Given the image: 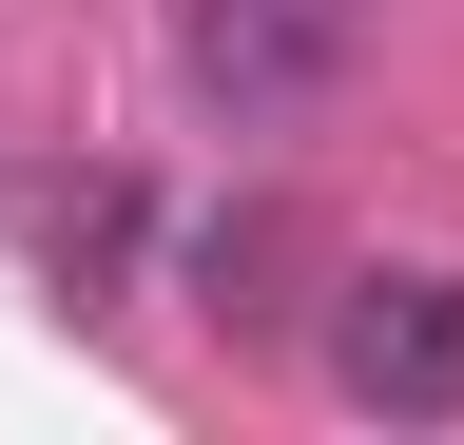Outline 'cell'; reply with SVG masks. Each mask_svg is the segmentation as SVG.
<instances>
[{
  "label": "cell",
  "instance_id": "cell-1",
  "mask_svg": "<svg viewBox=\"0 0 464 445\" xmlns=\"http://www.w3.org/2000/svg\"><path fill=\"white\" fill-rule=\"evenodd\" d=\"M348 39H368V0H174V78L213 136H290L348 78Z\"/></svg>",
  "mask_w": 464,
  "mask_h": 445
},
{
  "label": "cell",
  "instance_id": "cell-2",
  "mask_svg": "<svg viewBox=\"0 0 464 445\" xmlns=\"http://www.w3.org/2000/svg\"><path fill=\"white\" fill-rule=\"evenodd\" d=\"M329 387H348V407H387V426H445V407H464V271H348Z\"/></svg>",
  "mask_w": 464,
  "mask_h": 445
}]
</instances>
